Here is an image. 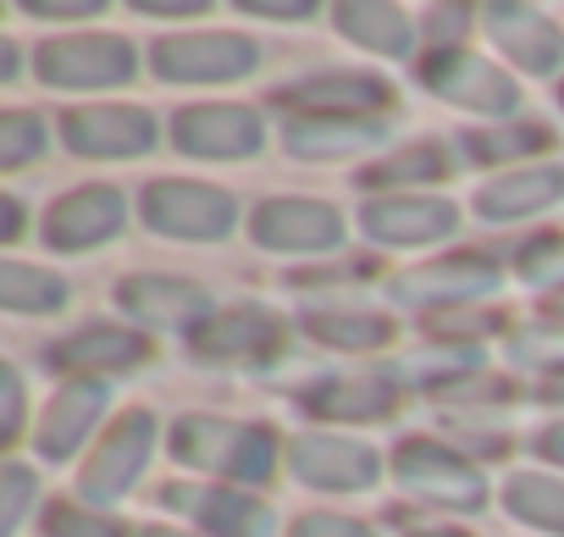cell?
Segmentation results:
<instances>
[{"label": "cell", "mask_w": 564, "mask_h": 537, "mask_svg": "<svg viewBox=\"0 0 564 537\" xmlns=\"http://www.w3.org/2000/svg\"><path fill=\"white\" fill-rule=\"evenodd\" d=\"M294 465H300L305 482L333 487V493H344V487H371V482H377V454H371L366 443L333 438V432L300 438V443H294Z\"/></svg>", "instance_id": "10"}, {"label": "cell", "mask_w": 564, "mask_h": 537, "mask_svg": "<svg viewBox=\"0 0 564 537\" xmlns=\"http://www.w3.org/2000/svg\"><path fill=\"white\" fill-rule=\"evenodd\" d=\"M249 12H260V18H311V7H260V0H249Z\"/></svg>", "instance_id": "40"}, {"label": "cell", "mask_w": 564, "mask_h": 537, "mask_svg": "<svg viewBox=\"0 0 564 537\" xmlns=\"http://www.w3.org/2000/svg\"><path fill=\"white\" fill-rule=\"evenodd\" d=\"M338 23L349 40L382 51V56H404L410 51V23L393 7H338Z\"/></svg>", "instance_id": "24"}, {"label": "cell", "mask_w": 564, "mask_h": 537, "mask_svg": "<svg viewBox=\"0 0 564 537\" xmlns=\"http://www.w3.org/2000/svg\"><path fill=\"white\" fill-rule=\"evenodd\" d=\"M338 233L344 222L322 200H271L254 211V238L265 249H333Z\"/></svg>", "instance_id": "7"}, {"label": "cell", "mask_w": 564, "mask_h": 537, "mask_svg": "<svg viewBox=\"0 0 564 537\" xmlns=\"http://www.w3.org/2000/svg\"><path fill=\"white\" fill-rule=\"evenodd\" d=\"M122 227V194L117 189H78L67 194L51 222H45V238L56 249H84V244H100Z\"/></svg>", "instance_id": "12"}, {"label": "cell", "mask_w": 564, "mask_h": 537, "mask_svg": "<svg viewBox=\"0 0 564 537\" xmlns=\"http://www.w3.org/2000/svg\"><path fill=\"white\" fill-rule=\"evenodd\" d=\"M377 144V128L371 122H355V117H311V122H294L289 128V150L294 155H349V150H366Z\"/></svg>", "instance_id": "22"}, {"label": "cell", "mask_w": 564, "mask_h": 537, "mask_svg": "<svg viewBox=\"0 0 564 537\" xmlns=\"http://www.w3.org/2000/svg\"><path fill=\"white\" fill-rule=\"evenodd\" d=\"M122 305L155 327H188L194 316H205V294L177 278H133V283H122Z\"/></svg>", "instance_id": "18"}, {"label": "cell", "mask_w": 564, "mask_h": 537, "mask_svg": "<svg viewBox=\"0 0 564 537\" xmlns=\"http://www.w3.org/2000/svg\"><path fill=\"white\" fill-rule=\"evenodd\" d=\"M289 106H311V111H338V117H355V111H377L388 106V84L366 78V73H333V78H305L294 89H282Z\"/></svg>", "instance_id": "19"}, {"label": "cell", "mask_w": 564, "mask_h": 537, "mask_svg": "<svg viewBox=\"0 0 564 537\" xmlns=\"http://www.w3.org/2000/svg\"><path fill=\"white\" fill-rule=\"evenodd\" d=\"M558 305H564V300H558Z\"/></svg>", "instance_id": "46"}, {"label": "cell", "mask_w": 564, "mask_h": 537, "mask_svg": "<svg viewBox=\"0 0 564 537\" xmlns=\"http://www.w3.org/2000/svg\"><path fill=\"white\" fill-rule=\"evenodd\" d=\"M454 227V211L443 200H377L366 211V233L382 244H426Z\"/></svg>", "instance_id": "17"}, {"label": "cell", "mask_w": 564, "mask_h": 537, "mask_svg": "<svg viewBox=\"0 0 564 537\" xmlns=\"http://www.w3.org/2000/svg\"><path fill=\"white\" fill-rule=\"evenodd\" d=\"M271 339H276V327L265 311H221L199 327V355H227V361L260 355V350H271Z\"/></svg>", "instance_id": "21"}, {"label": "cell", "mask_w": 564, "mask_h": 537, "mask_svg": "<svg viewBox=\"0 0 564 537\" xmlns=\"http://www.w3.org/2000/svg\"><path fill=\"white\" fill-rule=\"evenodd\" d=\"M487 23H492V40H498L520 67H531V73L558 67L564 40H558V29H553L542 12H525V7H492V12H487Z\"/></svg>", "instance_id": "16"}, {"label": "cell", "mask_w": 564, "mask_h": 537, "mask_svg": "<svg viewBox=\"0 0 564 537\" xmlns=\"http://www.w3.org/2000/svg\"><path fill=\"white\" fill-rule=\"evenodd\" d=\"M144 222L172 238H221L232 227V200L205 183H150L144 189Z\"/></svg>", "instance_id": "3"}, {"label": "cell", "mask_w": 564, "mask_h": 537, "mask_svg": "<svg viewBox=\"0 0 564 537\" xmlns=\"http://www.w3.org/2000/svg\"><path fill=\"white\" fill-rule=\"evenodd\" d=\"M172 139L188 155H254L260 122L243 106H194V111H177Z\"/></svg>", "instance_id": "8"}, {"label": "cell", "mask_w": 564, "mask_h": 537, "mask_svg": "<svg viewBox=\"0 0 564 537\" xmlns=\"http://www.w3.org/2000/svg\"><path fill=\"white\" fill-rule=\"evenodd\" d=\"M34 18H95L100 7H56V0H29Z\"/></svg>", "instance_id": "39"}, {"label": "cell", "mask_w": 564, "mask_h": 537, "mask_svg": "<svg viewBox=\"0 0 564 537\" xmlns=\"http://www.w3.org/2000/svg\"><path fill=\"white\" fill-rule=\"evenodd\" d=\"M40 78L62 84V89H106L133 78V45L111 40V34H78V40H56L40 51Z\"/></svg>", "instance_id": "2"}, {"label": "cell", "mask_w": 564, "mask_h": 537, "mask_svg": "<svg viewBox=\"0 0 564 537\" xmlns=\"http://www.w3.org/2000/svg\"><path fill=\"white\" fill-rule=\"evenodd\" d=\"M465 144H470L481 161H503V155H531V150H542V144H547V133H542V128H531V122H514V128L470 133Z\"/></svg>", "instance_id": "30"}, {"label": "cell", "mask_w": 564, "mask_h": 537, "mask_svg": "<svg viewBox=\"0 0 564 537\" xmlns=\"http://www.w3.org/2000/svg\"><path fill=\"white\" fill-rule=\"evenodd\" d=\"M294 537H371V526L344 520V515H305V520L294 526Z\"/></svg>", "instance_id": "37"}, {"label": "cell", "mask_w": 564, "mask_h": 537, "mask_svg": "<svg viewBox=\"0 0 564 537\" xmlns=\"http://www.w3.org/2000/svg\"><path fill=\"white\" fill-rule=\"evenodd\" d=\"M172 449H177V460H188L199 471L238 476V482L271 476V432H260V427H227L210 416H188V421H177Z\"/></svg>", "instance_id": "1"}, {"label": "cell", "mask_w": 564, "mask_h": 537, "mask_svg": "<svg viewBox=\"0 0 564 537\" xmlns=\"http://www.w3.org/2000/svg\"><path fill=\"white\" fill-rule=\"evenodd\" d=\"M51 531L56 537H122V526H111L106 515H84L73 504H56L51 509Z\"/></svg>", "instance_id": "33"}, {"label": "cell", "mask_w": 564, "mask_h": 537, "mask_svg": "<svg viewBox=\"0 0 564 537\" xmlns=\"http://www.w3.org/2000/svg\"><path fill=\"white\" fill-rule=\"evenodd\" d=\"M23 432V383L18 372H0V438Z\"/></svg>", "instance_id": "36"}, {"label": "cell", "mask_w": 564, "mask_h": 537, "mask_svg": "<svg viewBox=\"0 0 564 537\" xmlns=\"http://www.w3.org/2000/svg\"><path fill=\"white\" fill-rule=\"evenodd\" d=\"M139 537H183V531H166V526H150V531H139Z\"/></svg>", "instance_id": "43"}, {"label": "cell", "mask_w": 564, "mask_h": 537, "mask_svg": "<svg viewBox=\"0 0 564 537\" xmlns=\"http://www.w3.org/2000/svg\"><path fill=\"white\" fill-rule=\"evenodd\" d=\"M542 454H547V460H564V427H553V432L542 438Z\"/></svg>", "instance_id": "42"}, {"label": "cell", "mask_w": 564, "mask_h": 537, "mask_svg": "<svg viewBox=\"0 0 564 537\" xmlns=\"http://www.w3.org/2000/svg\"><path fill=\"white\" fill-rule=\"evenodd\" d=\"M311 410L316 416H355V421L388 416L393 410V388L377 383V377H366V383H327V388L311 394Z\"/></svg>", "instance_id": "25"}, {"label": "cell", "mask_w": 564, "mask_h": 537, "mask_svg": "<svg viewBox=\"0 0 564 537\" xmlns=\"http://www.w3.org/2000/svg\"><path fill=\"white\" fill-rule=\"evenodd\" d=\"M0 205H7V211H0V233H7V238H18V227H23V216H18V200H0Z\"/></svg>", "instance_id": "41"}, {"label": "cell", "mask_w": 564, "mask_h": 537, "mask_svg": "<svg viewBox=\"0 0 564 537\" xmlns=\"http://www.w3.org/2000/svg\"><path fill=\"white\" fill-rule=\"evenodd\" d=\"M0 487H7V504H0V531H18V520H23V504H29V493H34V476L23 471V465H7L0 471Z\"/></svg>", "instance_id": "34"}, {"label": "cell", "mask_w": 564, "mask_h": 537, "mask_svg": "<svg viewBox=\"0 0 564 537\" xmlns=\"http://www.w3.org/2000/svg\"><path fill=\"white\" fill-rule=\"evenodd\" d=\"M399 482L404 487H415L421 498H432V504H448V509H476V504H487V482L465 465V460H454L448 449H437V443H404L399 449Z\"/></svg>", "instance_id": "4"}, {"label": "cell", "mask_w": 564, "mask_h": 537, "mask_svg": "<svg viewBox=\"0 0 564 537\" xmlns=\"http://www.w3.org/2000/svg\"><path fill=\"white\" fill-rule=\"evenodd\" d=\"M470 361H476L470 350H448V355H443V350H426V355H415L404 372H410V377H437V383H443L448 372H465Z\"/></svg>", "instance_id": "35"}, {"label": "cell", "mask_w": 564, "mask_h": 537, "mask_svg": "<svg viewBox=\"0 0 564 537\" xmlns=\"http://www.w3.org/2000/svg\"><path fill=\"white\" fill-rule=\"evenodd\" d=\"M415 537H465V531H415Z\"/></svg>", "instance_id": "44"}, {"label": "cell", "mask_w": 564, "mask_h": 537, "mask_svg": "<svg viewBox=\"0 0 564 537\" xmlns=\"http://www.w3.org/2000/svg\"><path fill=\"white\" fill-rule=\"evenodd\" d=\"M155 128L144 111L128 106H100V111H67V144L78 155H139L150 150Z\"/></svg>", "instance_id": "11"}, {"label": "cell", "mask_w": 564, "mask_h": 537, "mask_svg": "<svg viewBox=\"0 0 564 537\" xmlns=\"http://www.w3.org/2000/svg\"><path fill=\"white\" fill-rule=\"evenodd\" d=\"M547 399H564V383H553V388H547Z\"/></svg>", "instance_id": "45"}, {"label": "cell", "mask_w": 564, "mask_h": 537, "mask_svg": "<svg viewBox=\"0 0 564 537\" xmlns=\"http://www.w3.org/2000/svg\"><path fill=\"white\" fill-rule=\"evenodd\" d=\"M0 300H7L12 311H62L67 283L51 278V272H34V266L7 260V266H0Z\"/></svg>", "instance_id": "26"}, {"label": "cell", "mask_w": 564, "mask_h": 537, "mask_svg": "<svg viewBox=\"0 0 564 537\" xmlns=\"http://www.w3.org/2000/svg\"><path fill=\"white\" fill-rule=\"evenodd\" d=\"M520 272L542 289H564V238H542V244H525L520 255Z\"/></svg>", "instance_id": "32"}, {"label": "cell", "mask_w": 564, "mask_h": 537, "mask_svg": "<svg viewBox=\"0 0 564 537\" xmlns=\"http://www.w3.org/2000/svg\"><path fill=\"white\" fill-rule=\"evenodd\" d=\"M498 289V272L481 260V255H454V260H432L421 272L399 278L393 294L399 300H470V294H492Z\"/></svg>", "instance_id": "14"}, {"label": "cell", "mask_w": 564, "mask_h": 537, "mask_svg": "<svg viewBox=\"0 0 564 537\" xmlns=\"http://www.w3.org/2000/svg\"><path fill=\"white\" fill-rule=\"evenodd\" d=\"M443 167H448L443 150L415 144V150H404V155H393V161L366 167V183H421V178H443Z\"/></svg>", "instance_id": "29"}, {"label": "cell", "mask_w": 564, "mask_h": 537, "mask_svg": "<svg viewBox=\"0 0 564 537\" xmlns=\"http://www.w3.org/2000/svg\"><path fill=\"white\" fill-rule=\"evenodd\" d=\"M166 498L177 509H194L221 537H271V509L243 498V493H227V487H172Z\"/></svg>", "instance_id": "15"}, {"label": "cell", "mask_w": 564, "mask_h": 537, "mask_svg": "<svg viewBox=\"0 0 564 537\" xmlns=\"http://www.w3.org/2000/svg\"><path fill=\"white\" fill-rule=\"evenodd\" d=\"M40 150H45V122L40 117H29V111L0 117V161H7V167H29Z\"/></svg>", "instance_id": "31"}, {"label": "cell", "mask_w": 564, "mask_h": 537, "mask_svg": "<svg viewBox=\"0 0 564 537\" xmlns=\"http://www.w3.org/2000/svg\"><path fill=\"white\" fill-rule=\"evenodd\" d=\"M421 78H426V89H437L443 100L470 106V111H509L514 106V84L498 67H487L481 56H465V51L432 56Z\"/></svg>", "instance_id": "6"}, {"label": "cell", "mask_w": 564, "mask_h": 537, "mask_svg": "<svg viewBox=\"0 0 564 537\" xmlns=\"http://www.w3.org/2000/svg\"><path fill=\"white\" fill-rule=\"evenodd\" d=\"M100 410H106V383H95V377L67 383V388L56 394L45 427H40V449H45V460H67V454L89 438V427H95Z\"/></svg>", "instance_id": "13"}, {"label": "cell", "mask_w": 564, "mask_h": 537, "mask_svg": "<svg viewBox=\"0 0 564 537\" xmlns=\"http://www.w3.org/2000/svg\"><path fill=\"white\" fill-rule=\"evenodd\" d=\"M514 355L525 366H564V333H536V339L514 344Z\"/></svg>", "instance_id": "38"}, {"label": "cell", "mask_w": 564, "mask_h": 537, "mask_svg": "<svg viewBox=\"0 0 564 537\" xmlns=\"http://www.w3.org/2000/svg\"><path fill=\"white\" fill-rule=\"evenodd\" d=\"M509 509L531 526H547V531H564V482L553 476H514L509 482Z\"/></svg>", "instance_id": "27"}, {"label": "cell", "mask_w": 564, "mask_h": 537, "mask_svg": "<svg viewBox=\"0 0 564 537\" xmlns=\"http://www.w3.org/2000/svg\"><path fill=\"white\" fill-rule=\"evenodd\" d=\"M144 344L133 333H117V327H89V333H73L62 350H56V366L67 372H106V366H128L139 361Z\"/></svg>", "instance_id": "23"}, {"label": "cell", "mask_w": 564, "mask_h": 537, "mask_svg": "<svg viewBox=\"0 0 564 537\" xmlns=\"http://www.w3.org/2000/svg\"><path fill=\"white\" fill-rule=\"evenodd\" d=\"M311 333L344 350H377L382 339H393V327L382 316H311Z\"/></svg>", "instance_id": "28"}, {"label": "cell", "mask_w": 564, "mask_h": 537, "mask_svg": "<svg viewBox=\"0 0 564 537\" xmlns=\"http://www.w3.org/2000/svg\"><path fill=\"white\" fill-rule=\"evenodd\" d=\"M155 67H161V78H183V84L243 78L254 67V45L238 34H183V40L155 45Z\"/></svg>", "instance_id": "5"}, {"label": "cell", "mask_w": 564, "mask_h": 537, "mask_svg": "<svg viewBox=\"0 0 564 537\" xmlns=\"http://www.w3.org/2000/svg\"><path fill=\"white\" fill-rule=\"evenodd\" d=\"M564 194V172L558 167H536V172H514L503 183H487L476 211L492 216V222H509V216H531V211H547L553 200Z\"/></svg>", "instance_id": "20"}, {"label": "cell", "mask_w": 564, "mask_h": 537, "mask_svg": "<svg viewBox=\"0 0 564 537\" xmlns=\"http://www.w3.org/2000/svg\"><path fill=\"white\" fill-rule=\"evenodd\" d=\"M150 427H155L150 410H133V416H122L111 427V438L100 443V454L84 471V493L89 498H117V493L133 487V476H139V465L150 454Z\"/></svg>", "instance_id": "9"}]
</instances>
